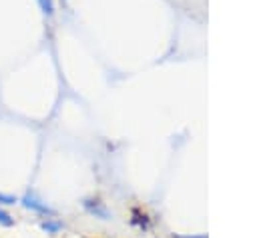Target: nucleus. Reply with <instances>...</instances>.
<instances>
[{
    "mask_svg": "<svg viewBox=\"0 0 257 238\" xmlns=\"http://www.w3.org/2000/svg\"><path fill=\"white\" fill-rule=\"evenodd\" d=\"M40 228H42L44 232H48V234H56V232L62 228V224H60V222H54V220H44V222L40 224Z\"/></svg>",
    "mask_w": 257,
    "mask_h": 238,
    "instance_id": "obj_2",
    "label": "nucleus"
},
{
    "mask_svg": "<svg viewBox=\"0 0 257 238\" xmlns=\"http://www.w3.org/2000/svg\"><path fill=\"white\" fill-rule=\"evenodd\" d=\"M0 224H2V226H12V224H14V218H12L8 212L0 210Z\"/></svg>",
    "mask_w": 257,
    "mask_h": 238,
    "instance_id": "obj_4",
    "label": "nucleus"
},
{
    "mask_svg": "<svg viewBox=\"0 0 257 238\" xmlns=\"http://www.w3.org/2000/svg\"><path fill=\"white\" fill-rule=\"evenodd\" d=\"M36 2H38V6L42 8V12H44V14H48V16H50V14L54 12V4H52V0H36Z\"/></svg>",
    "mask_w": 257,
    "mask_h": 238,
    "instance_id": "obj_3",
    "label": "nucleus"
},
{
    "mask_svg": "<svg viewBox=\"0 0 257 238\" xmlns=\"http://www.w3.org/2000/svg\"><path fill=\"white\" fill-rule=\"evenodd\" d=\"M86 206H88V208H90L92 212H96L98 216H102V218H106V210H104V208H102L100 204H94V206H92L90 202H86Z\"/></svg>",
    "mask_w": 257,
    "mask_h": 238,
    "instance_id": "obj_5",
    "label": "nucleus"
},
{
    "mask_svg": "<svg viewBox=\"0 0 257 238\" xmlns=\"http://www.w3.org/2000/svg\"><path fill=\"white\" fill-rule=\"evenodd\" d=\"M20 202H22V206H24L26 210H34V212L44 214V216H52V214H54V210H52L50 206H46V202H42L34 192H26Z\"/></svg>",
    "mask_w": 257,
    "mask_h": 238,
    "instance_id": "obj_1",
    "label": "nucleus"
},
{
    "mask_svg": "<svg viewBox=\"0 0 257 238\" xmlns=\"http://www.w3.org/2000/svg\"><path fill=\"white\" fill-rule=\"evenodd\" d=\"M14 202H18L16 196H12V194H2V192H0V204H14Z\"/></svg>",
    "mask_w": 257,
    "mask_h": 238,
    "instance_id": "obj_6",
    "label": "nucleus"
}]
</instances>
